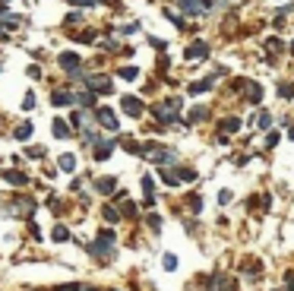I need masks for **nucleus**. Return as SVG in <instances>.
Instances as JSON below:
<instances>
[{"mask_svg":"<svg viewBox=\"0 0 294 291\" xmlns=\"http://www.w3.org/2000/svg\"><path fill=\"white\" fill-rule=\"evenodd\" d=\"M291 51H294V45H291Z\"/></svg>","mask_w":294,"mask_h":291,"instance_id":"27","label":"nucleus"},{"mask_svg":"<svg viewBox=\"0 0 294 291\" xmlns=\"http://www.w3.org/2000/svg\"><path fill=\"white\" fill-rule=\"evenodd\" d=\"M98 241H101V244H95V247H92V253H95V257H111V253H114V250H111V241H114V234H111V231H104Z\"/></svg>","mask_w":294,"mask_h":291,"instance_id":"1","label":"nucleus"},{"mask_svg":"<svg viewBox=\"0 0 294 291\" xmlns=\"http://www.w3.org/2000/svg\"><path fill=\"white\" fill-rule=\"evenodd\" d=\"M73 23L79 26V23H82V13H70V16H67V26H73Z\"/></svg>","mask_w":294,"mask_h":291,"instance_id":"17","label":"nucleus"},{"mask_svg":"<svg viewBox=\"0 0 294 291\" xmlns=\"http://www.w3.org/2000/svg\"><path fill=\"white\" fill-rule=\"evenodd\" d=\"M70 101H73L70 92H54V95H51V105H70Z\"/></svg>","mask_w":294,"mask_h":291,"instance_id":"8","label":"nucleus"},{"mask_svg":"<svg viewBox=\"0 0 294 291\" xmlns=\"http://www.w3.org/2000/svg\"><path fill=\"white\" fill-rule=\"evenodd\" d=\"M199 117H206V111H203V108H193V111H190V120H199Z\"/></svg>","mask_w":294,"mask_h":291,"instance_id":"21","label":"nucleus"},{"mask_svg":"<svg viewBox=\"0 0 294 291\" xmlns=\"http://www.w3.org/2000/svg\"><path fill=\"white\" fill-rule=\"evenodd\" d=\"M60 168H64V171H73V168H76V158H73V155H64V158H60Z\"/></svg>","mask_w":294,"mask_h":291,"instance_id":"11","label":"nucleus"},{"mask_svg":"<svg viewBox=\"0 0 294 291\" xmlns=\"http://www.w3.org/2000/svg\"><path fill=\"white\" fill-rule=\"evenodd\" d=\"M7 180H13V184H26V177H23V174H16V171H10V174H7Z\"/></svg>","mask_w":294,"mask_h":291,"instance_id":"19","label":"nucleus"},{"mask_svg":"<svg viewBox=\"0 0 294 291\" xmlns=\"http://www.w3.org/2000/svg\"><path fill=\"white\" fill-rule=\"evenodd\" d=\"M212 285H215V291H234V282H231V279H225V276H215V279H212Z\"/></svg>","mask_w":294,"mask_h":291,"instance_id":"6","label":"nucleus"},{"mask_svg":"<svg viewBox=\"0 0 294 291\" xmlns=\"http://www.w3.org/2000/svg\"><path fill=\"white\" fill-rule=\"evenodd\" d=\"M111 155V142H101V146H95V158H108Z\"/></svg>","mask_w":294,"mask_h":291,"instance_id":"9","label":"nucleus"},{"mask_svg":"<svg viewBox=\"0 0 294 291\" xmlns=\"http://www.w3.org/2000/svg\"><path fill=\"white\" fill-rule=\"evenodd\" d=\"M98 120L108 127V130H117V117H114V111H108V108H101V111H98Z\"/></svg>","mask_w":294,"mask_h":291,"instance_id":"4","label":"nucleus"},{"mask_svg":"<svg viewBox=\"0 0 294 291\" xmlns=\"http://www.w3.org/2000/svg\"><path fill=\"white\" fill-rule=\"evenodd\" d=\"M123 111H130L133 117H139L142 114V101L139 98H123Z\"/></svg>","mask_w":294,"mask_h":291,"instance_id":"5","label":"nucleus"},{"mask_svg":"<svg viewBox=\"0 0 294 291\" xmlns=\"http://www.w3.org/2000/svg\"><path fill=\"white\" fill-rule=\"evenodd\" d=\"M60 291H82V288H79V285H64Z\"/></svg>","mask_w":294,"mask_h":291,"instance_id":"24","label":"nucleus"},{"mask_svg":"<svg viewBox=\"0 0 294 291\" xmlns=\"http://www.w3.org/2000/svg\"><path fill=\"white\" fill-rule=\"evenodd\" d=\"M79 57H76V54H60V67L67 70V73H73V70H79Z\"/></svg>","mask_w":294,"mask_h":291,"instance_id":"3","label":"nucleus"},{"mask_svg":"<svg viewBox=\"0 0 294 291\" xmlns=\"http://www.w3.org/2000/svg\"><path fill=\"white\" fill-rule=\"evenodd\" d=\"M32 136V127L26 123V127H19V130H16V139H29Z\"/></svg>","mask_w":294,"mask_h":291,"instance_id":"15","label":"nucleus"},{"mask_svg":"<svg viewBox=\"0 0 294 291\" xmlns=\"http://www.w3.org/2000/svg\"><path fill=\"white\" fill-rule=\"evenodd\" d=\"M79 105H92V92H82L79 95Z\"/></svg>","mask_w":294,"mask_h":291,"instance_id":"23","label":"nucleus"},{"mask_svg":"<svg viewBox=\"0 0 294 291\" xmlns=\"http://www.w3.org/2000/svg\"><path fill=\"white\" fill-rule=\"evenodd\" d=\"M180 7L187 10L190 16H206V13H209V4H206V0H180Z\"/></svg>","mask_w":294,"mask_h":291,"instance_id":"2","label":"nucleus"},{"mask_svg":"<svg viewBox=\"0 0 294 291\" xmlns=\"http://www.w3.org/2000/svg\"><path fill=\"white\" fill-rule=\"evenodd\" d=\"M291 139H294V130H291Z\"/></svg>","mask_w":294,"mask_h":291,"instance_id":"26","label":"nucleus"},{"mask_svg":"<svg viewBox=\"0 0 294 291\" xmlns=\"http://www.w3.org/2000/svg\"><path fill=\"white\" fill-rule=\"evenodd\" d=\"M206 54H209L206 45H190V48H187V57H206Z\"/></svg>","mask_w":294,"mask_h":291,"instance_id":"7","label":"nucleus"},{"mask_svg":"<svg viewBox=\"0 0 294 291\" xmlns=\"http://www.w3.org/2000/svg\"><path fill=\"white\" fill-rule=\"evenodd\" d=\"M54 133H57V136H60V139H64V136H67V127H64V123H60V120H54Z\"/></svg>","mask_w":294,"mask_h":291,"instance_id":"18","label":"nucleus"},{"mask_svg":"<svg viewBox=\"0 0 294 291\" xmlns=\"http://www.w3.org/2000/svg\"><path fill=\"white\" fill-rule=\"evenodd\" d=\"M288 288H291V291H294V276H291V279H288Z\"/></svg>","mask_w":294,"mask_h":291,"instance_id":"25","label":"nucleus"},{"mask_svg":"<svg viewBox=\"0 0 294 291\" xmlns=\"http://www.w3.org/2000/svg\"><path fill=\"white\" fill-rule=\"evenodd\" d=\"M111 187H114V180H111V177H104V180H98V190H101V193H111Z\"/></svg>","mask_w":294,"mask_h":291,"instance_id":"13","label":"nucleus"},{"mask_svg":"<svg viewBox=\"0 0 294 291\" xmlns=\"http://www.w3.org/2000/svg\"><path fill=\"white\" fill-rule=\"evenodd\" d=\"M70 238V231L64 228V225H57V228H54V241H67Z\"/></svg>","mask_w":294,"mask_h":291,"instance_id":"12","label":"nucleus"},{"mask_svg":"<svg viewBox=\"0 0 294 291\" xmlns=\"http://www.w3.org/2000/svg\"><path fill=\"white\" fill-rule=\"evenodd\" d=\"M120 76H123V79H136V67H123Z\"/></svg>","mask_w":294,"mask_h":291,"instance_id":"16","label":"nucleus"},{"mask_svg":"<svg viewBox=\"0 0 294 291\" xmlns=\"http://www.w3.org/2000/svg\"><path fill=\"white\" fill-rule=\"evenodd\" d=\"M164 269H177V260L171 257V253H168V257H164Z\"/></svg>","mask_w":294,"mask_h":291,"instance_id":"22","label":"nucleus"},{"mask_svg":"<svg viewBox=\"0 0 294 291\" xmlns=\"http://www.w3.org/2000/svg\"><path fill=\"white\" fill-rule=\"evenodd\" d=\"M104 218H108V222H111V225H114V222H117V218H120V215H117V209H104Z\"/></svg>","mask_w":294,"mask_h":291,"instance_id":"20","label":"nucleus"},{"mask_svg":"<svg viewBox=\"0 0 294 291\" xmlns=\"http://www.w3.org/2000/svg\"><path fill=\"white\" fill-rule=\"evenodd\" d=\"M152 158H155V161H174V152H164V149H155V152H152Z\"/></svg>","mask_w":294,"mask_h":291,"instance_id":"10","label":"nucleus"},{"mask_svg":"<svg viewBox=\"0 0 294 291\" xmlns=\"http://www.w3.org/2000/svg\"><path fill=\"white\" fill-rule=\"evenodd\" d=\"M260 98H263V89L253 82V86H250V101H260Z\"/></svg>","mask_w":294,"mask_h":291,"instance_id":"14","label":"nucleus"}]
</instances>
